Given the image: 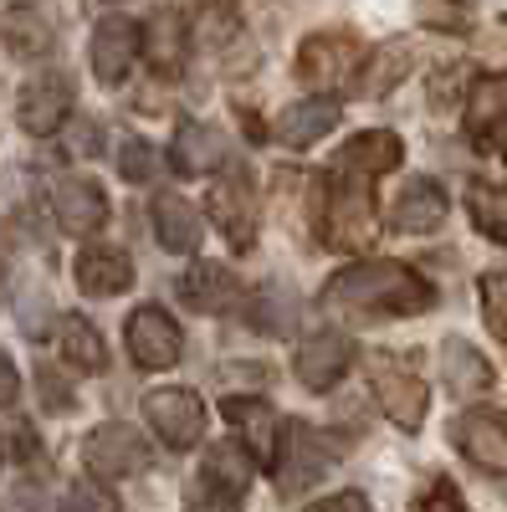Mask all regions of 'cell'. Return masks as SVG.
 Returning a JSON list of instances; mask_svg holds the SVG:
<instances>
[{"label": "cell", "mask_w": 507, "mask_h": 512, "mask_svg": "<svg viewBox=\"0 0 507 512\" xmlns=\"http://www.w3.org/2000/svg\"><path fill=\"white\" fill-rule=\"evenodd\" d=\"M431 303H436V287L420 272H410L405 262H354L344 272H333L328 287L318 292V313L354 318V323L420 318Z\"/></svg>", "instance_id": "1"}, {"label": "cell", "mask_w": 507, "mask_h": 512, "mask_svg": "<svg viewBox=\"0 0 507 512\" xmlns=\"http://www.w3.org/2000/svg\"><path fill=\"white\" fill-rule=\"evenodd\" d=\"M374 175H359V169L338 164L323 175V241L333 251H359L374 241V195H369Z\"/></svg>", "instance_id": "2"}, {"label": "cell", "mask_w": 507, "mask_h": 512, "mask_svg": "<svg viewBox=\"0 0 507 512\" xmlns=\"http://www.w3.org/2000/svg\"><path fill=\"white\" fill-rule=\"evenodd\" d=\"M349 441H333V431H308V425H287L282 431V446H277V461H272V472H277V492L292 502V497H303L328 466L344 456Z\"/></svg>", "instance_id": "3"}, {"label": "cell", "mask_w": 507, "mask_h": 512, "mask_svg": "<svg viewBox=\"0 0 507 512\" xmlns=\"http://www.w3.org/2000/svg\"><path fill=\"white\" fill-rule=\"evenodd\" d=\"M82 466H88L93 482H123L149 466V441L134 431V425L123 420H108L98 425V431H88V441H82Z\"/></svg>", "instance_id": "4"}, {"label": "cell", "mask_w": 507, "mask_h": 512, "mask_svg": "<svg viewBox=\"0 0 507 512\" xmlns=\"http://www.w3.org/2000/svg\"><path fill=\"white\" fill-rule=\"evenodd\" d=\"M364 52L354 31H313L303 47H298V77L313 82V88H354V72H359Z\"/></svg>", "instance_id": "5"}, {"label": "cell", "mask_w": 507, "mask_h": 512, "mask_svg": "<svg viewBox=\"0 0 507 512\" xmlns=\"http://www.w3.org/2000/svg\"><path fill=\"white\" fill-rule=\"evenodd\" d=\"M451 441L482 477H492L507 492V420L492 410H461L451 420Z\"/></svg>", "instance_id": "6"}, {"label": "cell", "mask_w": 507, "mask_h": 512, "mask_svg": "<svg viewBox=\"0 0 507 512\" xmlns=\"http://www.w3.org/2000/svg\"><path fill=\"white\" fill-rule=\"evenodd\" d=\"M144 420H149V431L169 451H190L205 436V405H200V395L175 390V384H164V390H149L144 395Z\"/></svg>", "instance_id": "7"}, {"label": "cell", "mask_w": 507, "mask_h": 512, "mask_svg": "<svg viewBox=\"0 0 507 512\" xmlns=\"http://www.w3.org/2000/svg\"><path fill=\"white\" fill-rule=\"evenodd\" d=\"M123 344H129L139 369H175L185 354V333L169 318L159 303H144L129 313V328H123Z\"/></svg>", "instance_id": "8"}, {"label": "cell", "mask_w": 507, "mask_h": 512, "mask_svg": "<svg viewBox=\"0 0 507 512\" xmlns=\"http://www.w3.org/2000/svg\"><path fill=\"white\" fill-rule=\"evenodd\" d=\"M251 487V461H246V446L236 441H216L200 461V477H195V492H185L190 502H205V507H231L241 502Z\"/></svg>", "instance_id": "9"}, {"label": "cell", "mask_w": 507, "mask_h": 512, "mask_svg": "<svg viewBox=\"0 0 507 512\" xmlns=\"http://www.w3.org/2000/svg\"><path fill=\"white\" fill-rule=\"evenodd\" d=\"M144 52V26L129 21V16H103L93 26V41H88V57H93V77L103 82V88H118L123 77L134 72Z\"/></svg>", "instance_id": "10"}, {"label": "cell", "mask_w": 507, "mask_h": 512, "mask_svg": "<svg viewBox=\"0 0 507 512\" xmlns=\"http://www.w3.org/2000/svg\"><path fill=\"white\" fill-rule=\"evenodd\" d=\"M257 205H262V195L241 164L231 175H221L216 190H210V216H216V226L226 231V241L236 251H251V241H257Z\"/></svg>", "instance_id": "11"}, {"label": "cell", "mask_w": 507, "mask_h": 512, "mask_svg": "<svg viewBox=\"0 0 507 512\" xmlns=\"http://www.w3.org/2000/svg\"><path fill=\"white\" fill-rule=\"evenodd\" d=\"M72 113V82L62 72H41L16 93V123L31 139H52Z\"/></svg>", "instance_id": "12"}, {"label": "cell", "mask_w": 507, "mask_h": 512, "mask_svg": "<svg viewBox=\"0 0 507 512\" xmlns=\"http://www.w3.org/2000/svg\"><path fill=\"white\" fill-rule=\"evenodd\" d=\"M354 354H359V349H354V338H344V333H333V328H328V333H313L308 344L292 354V374H298L313 395H328L333 384L354 369Z\"/></svg>", "instance_id": "13"}, {"label": "cell", "mask_w": 507, "mask_h": 512, "mask_svg": "<svg viewBox=\"0 0 507 512\" xmlns=\"http://www.w3.org/2000/svg\"><path fill=\"white\" fill-rule=\"evenodd\" d=\"M52 216L67 236H93L108 226V195L98 180H82V175H67L52 185Z\"/></svg>", "instance_id": "14"}, {"label": "cell", "mask_w": 507, "mask_h": 512, "mask_svg": "<svg viewBox=\"0 0 507 512\" xmlns=\"http://www.w3.org/2000/svg\"><path fill=\"white\" fill-rule=\"evenodd\" d=\"M226 420L236 425V436H241V446L257 456L262 466H272L277 461V446H282V415L267 405V400H257V395H226Z\"/></svg>", "instance_id": "15"}, {"label": "cell", "mask_w": 507, "mask_h": 512, "mask_svg": "<svg viewBox=\"0 0 507 512\" xmlns=\"http://www.w3.org/2000/svg\"><path fill=\"white\" fill-rule=\"evenodd\" d=\"M374 395H379V410H385L400 431H420V425H426L431 390H426V384H420L410 369L379 364V369H374Z\"/></svg>", "instance_id": "16"}, {"label": "cell", "mask_w": 507, "mask_h": 512, "mask_svg": "<svg viewBox=\"0 0 507 512\" xmlns=\"http://www.w3.org/2000/svg\"><path fill=\"white\" fill-rule=\"evenodd\" d=\"M507 128V72H482L467 93V139L477 149H492Z\"/></svg>", "instance_id": "17"}, {"label": "cell", "mask_w": 507, "mask_h": 512, "mask_svg": "<svg viewBox=\"0 0 507 512\" xmlns=\"http://www.w3.org/2000/svg\"><path fill=\"white\" fill-rule=\"evenodd\" d=\"M231 159V144L221 128H210V123H180L175 128V144H169V164L180 169V175H210V169H221Z\"/></svg>", "instance_id": "18"}, {"label": "cell", "mask_w": 507, "mask_h": 512, "mask_svg": "<svg viewBox=\"0 0 507 512\" xmlns=\"http://www.w3.org/2000/svg\"><path fill=\"white\" fill-rule=\"evenodd\" d=\"M446 210H451V200H446V190L436 185V180H410L400 195H395V205H390V226L395 231H405V236H426V231H436L441 221H446Z\"/></svg>", "instance_id": "19"}, {"label": "cell", "mask_w": 507, "mask_h": 512, "mask_svg": "<svg viewBox=\"0 0 507 512\" xmlns=\"http://www.w3.org/2000/svg\"><path fill=\"white\" fill-rule=\"evenodd\" d=\"M72 272H77V287L88 297H118V292L134 287V262L118 246H88L77 256Z\"/></svg>", "instance_id": "20"}, {"label": "cell", "mask_w": 507, "mask_h": 512, "mask_svg": "<svg viewBox=\"0 0 507 512\" xmlns=\"http://www.w3.org/2000/svg\"><path fill=\"white\" fill-rule=\"evenodd\" d=\"M441 379H446V390L456 400H477V395L492 390V364L467 344V338L451 333L446 344H441Z\"/></svg>", "instance_id": "21"}, {"label": "cell", "mask_w": 507, "mask_h": 512, "mask_svg": "<svg viewBox=\"0 0 507 512\" xmlns=\"http://www.w3.org/2000/svg\"><path fill=\"white\" fill-rule=\"evenodd\" d=\"M338 123V103L333 98H303V103H287L272 123V139L287 149H308L313 139H323L328 128Z\"/></svg>", "instance_id": "22"}, {"label": "cell", "mask_w": 507, "mask_h": 512, "mask_svg": "<svg viewBox=\"0 0 507 512\" xmlns=\"http://www.w3.org/2000/svg\"><path fill=\"white\" fill-rule=\"evenodd\" d=\"M154 231H159V246L175 251V256H190V251H200V241H205L200 216L190 210V200L175 195V190L154 195Z\"/></svg>", "instance_id": "23"}, {"label": "cell", "mask_w": 507, "mask_h": 512, "mask_svg": "<svg viewBox=\"0 0 507 512\" xmlns=\"http://www.w3.org/2000/svg\"><path fill=\"white\" fill-rule=\"evenodd\" d=\"M405 159V144L400 134H390V128H364V134H354L344 149H338V164L359 169V175H390V169H400Z\"/></svg>", "instance_id": "24"}, {"label": "cell", "mask_w": 507, "mask_h": 512, "mask_svg": "<svg viewBox=\"0 0 507 512\" xmlns=\"http://www.w3.org/2000/svg\"><path fill=\"white\" fill-rule=\"evenodd\" d=\"M415 62V41H385L359 72H354V93L359 98H385L390 88H400L405 72Z\"/></svg>", "instance_id": "25"}, {"label": "cell", "mask_w": 507, "mask_h": 512, "mask_svg": "<svg viewBox=\"0 0 507 512\" xmlns=\"http://www.w3.org/2000/svg\"><path fill=\"white\" fill-rule=\"evenodd\" d=\"M144 52H149V67L164 72V77H175L190 57V26L180 11H159L144 31Z\"/></svg>", "instance_id": "26"}, {"label": "cell", "mask_w": 507, "mask_h": 512, "mask_svg": "<svg viewBox=\"0 0 507 512\" xmlns=\"http://www.w3.org/2000/svg\"><path fill=\"white\" fill-rule=\"evenodd\" d=\"M180 297H185L195 313H226L231 297H236V277L221 262H195L180 277Z\"/></svg>", "instance_id": "27"}, {"label": "cell", "mask_w": 507, "mask_h": 512, "mask_svg": "<svg viewBox=\"0 0 507 512\" xmlns=\"http://www.w3.org/2000/svg\"><path fill=\"white\" fill-rule=\"evenodd\" d=\"M62 359L72 364V369H82V374H103L108 369V344H103V333L82 318V313H67L62 318Z\"/></svg>", "instance_id": "28"}, {"label": "cell", "mask_w": 507, "mask_h": 512, "mask_svg": "<svg viewBox=\"0 0 507 512\" xmlns=\"http://www.w3.org/2000/svg\"><path fill=\"white\" fill-rule=\"evenodd\" d=\"M251 328L272 333V338H287L292 328H298V297H292L282 282L277 287H262L257 303H251Z\"/></svg>", "instance_id": "29"}, {"label": "cell", "mask_w": 507, "mask_h": 512, "mask_svg": "<svg viewBox=\"0 0 507 512\" xmlns=\"http://www.w3.org/2000/svg\"><path fill=\"white\" fill-rule=\"evenodd\" d=\"M52 41H57L52 21L36 16L31 6H21V11L6 21V47H11V57H26V62H31V57H47Z\"/></svg>", "instance_id": "30"}, {"label": "cell", "mask_w": 507, "mask_h": 512, "mask_svg": "<svg viewBox=\"0 0 507 512\" xmlns=\"http://www.w3.org/2000/svg\"><path fill=\"white\" fill-rule=\"evenodd\" d=\"M467 210H472V226L487 241L507 246V190L502 185H472L467 190Z\"/></svg>", "instance_id": "31"}, {"label": "cell", "mask_w": 507, "mask_h": 512, "mask_svg": "<svg viewBox=\"0 0 507 512\" xmlns=\"http://www.w3.org/2000/svg\"><path fill=\"white\" fill-rule=\"evenodd\" d=\"M477 292H482V318H487L492 338L507 344V272H487L477 282Z\"/></svg>", "instance_id": "32"}, {"label": "cell", "mask_w": 507, "mask_h": 512, "mask_svg": "<svg viewBox=\"0 0 507 512\" xmlns=\"http://www.w3.org/2000/svg\"><path fill=\"white\" fill-rule=\"evenodd\" d=\"M420 21H431L441 31H467V16H472V0H420Z\"/></svg>", "instance_id": "33"}, {"label": "cell", "mask_w": 507, "mask_h": 512, "mask_svg": "<svg viewBox=\"0 0 507 512\" xmlns=\"http://www.w3.org/2000/svg\"><path fill=\"white\" fill-rule=\"evenodd\" d=\"M118 175L134 180V185H149V175H154V149H149L144 139H123V144H118Z\"/></svg>", "instance_id": "34"}, {"label": "cell", "mask_w": 507, "mask_h": 512, "mask_svg": "<svg viewBox=\"0 0 507 512\" xmlns=\"http://www.w3.org/2000/svg\"><path fill=\"white\" fill-rule=\"evenodd\" d=\"M36 390H41V405L57 410V415H67V410L77 405V400H72V390L57 379V369H52V364H41V369H36Z\"/></svg>", "instance_id": "35"}, {"label": "cell", "mask_w": 507, "mask_h": 512, "mask_svg": "<svg viewBox=\"0 0 507 512\" xmlns=\"http://www.w3.org/2000/svg\"><path fill=\"white\" fill-rule=\"evenodd\" d=\"M415 507H451V512H461V507H467V497H461L451 482H436V487H426V492L415 497Z\"/></svg>", "instance_id": "36"}, {"label": "cell", "mask_w": 507, "mask_h": 512, "mask_svg": "<svg viewBox=\"0 0 507 512\" xmlns=\"http://www.w3.org/2000/svg\"><path fill=\"white\" fill-rule=\"evenodd\" d=\"M67 502H72V507H118V497H113L108 487H93V482H77V487L67 492Z\"/></svg>", "instance_id": "37"}, {"label": "cell", "mask_w": 507, "mask_h": 512, "mask_svg": "<svg viewBox=\"0 0 507 512\" xmlns=\"http://www.w3.org/2000/svg\"><path fill=\"white\" fill-rule=\"evenodd\" d=\"M16 395H21V374L6 354H0V405H16Z\"/></svg>", "instance_id": "38"}, {"label": "cell", "mask_w": 507, "mask_h": 512, "mask_svg": "<svg viewBox=\"0 0 507 512\" xmlns=\"http://www.w3.org/2000/svg\"><path fill=\"white\" fill-rule=\"evenodd\" d=\"M318 507H328V512L344 507V512H349V507H369V497H364V492H338V497H323Z\"/></svg>", "instance_id": "39"}, {"label": "cell", "mask_w": 507, "mask_h": 512, "mask_svg": "<svg viewBox=\"0 0 507 512\" xmlns=\"http://www.w3.org/2000/svg\"><path fill=\"white\" fill-rule=\"evenodd\" d=\"M16 456H36V431L31 425H16Z\"/></svg>", "instance_id": "40"}, {"label": "cell", "mask_w": 507, "mask_h": 512, "mask_svg": "<svg viewBox=\"0 0 507 512\" xmlns=\"http://www.w3.org/2000/svg\"><path fill=\"white\" fill-rule=\"evenodd\" d=\"M11 6H31V0H11Z\"/></svg>", "instance_id": "41"}]
</instances>
